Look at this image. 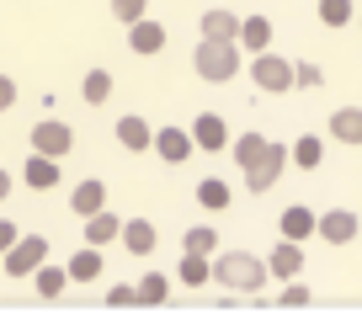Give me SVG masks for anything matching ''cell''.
<instances>
[{"instance_id":"1","label":"cell","mask_w":362,"mask_h":314,"mask_svg":"<svg viewBox=\"0 0 362 314\" xmlns=\"http://www.w3.org/2000/svg\"><path fill=\"white\" fill-rule=\"evenodd\" d=\"M214 277L224 282L229 293H245V298H256V293L267 288L272 267H267V261H256L250 250H224V256L214 261Z\"/></svg>"},{"instance_id":"2","label":"cell","mask_w":362,"mask_h":314,"mask_svg":"<svg viewBox=\"0 0 362 314\" xmlns=\"http://www.w3.org/2000/svg\"><path fill=\"white\" fill-rule=\"evenodd\" d=\"M192 69L208 80V86H224V80H235V69H240V43L203 37V43L192 48Z\"/></svg>"},{"instance_id":"3","label":"cell","mask_w":362,"mask_h":314,"mask_svg":"<svg viewBox=\"0 0 362 314\" xmlns=\"http://www.w3.org/2000/svg\"><path fill=\"white\" fill-rule=\"evenodd\" d=\"M250 80H256L261 91H272V96H283L288 86H298V64L267 48V54H256V59H250Z\"/></svg>"},{"instance_id":"4","label":"cell","mask_w":362,"mask_h":314,"mask_svg":"<svg viewBox=\"0 0 362 314\" xmlns=\"http://www.w3.org/2000/svg\"><path fill=\"white\" fill-rule=\"evenodd\" d=\"M48 261V240L43 235H22L11 250H6V261H0V272H11V277H33L37 267Z\"/></svg>"},{"instance_id":"5","label":"cell","mask_w":362,"mask_h":314,"mask_svg":"<svg viewBox=\"0 0 362 314\" xmlns=\"http://www.w3.org/2000/svg\"><path fill=\"white\" fill-rule=\"evenodd\" d=\"M33 149H37V155L64 160L69 149H75V128H69V123H59V117H43V123L33 128Z\"/></svg>"},{"instance_id":"6","label":"cell","mask_w":362,"mask_h":314,"mask_svg":"<svg viewBox=\"0 0 362 314\" xmlns=\"http://www.w3.org/2000/svg\"><path fill=\"white\" fill-rule=\"evenodd\" d=\"M357 214L351 208H330V214H320V240L325 245H346V240H357Z\"/></svg>"},{"instance_id":"7","label":"cell","mask_w":362,"mask_h":314,"mask_svg":"<svg viewBox=\"0 0 362 314\" xmlns=\"http://www.w3.org/2000/svg\"><path fill=\"white\" fill-rule=\"evenodd\" d=\"M267 267H272V277H277V282L298 277V272H304V250H298V240H277L272 256H267Z\"/></svg>"},{"instance_id":"8","label":"cell","mask_w":362,"mask_h":314,"mask_svg":"<svg viewBox=\"0 0 362 314\" xmlns=\"http://www.w3.org/2000/svg\"><path fill=\"white\" fill-rule=\"evenodd\" d=\"M192 139H197V149H208V155H218V149L229 144V123H224V117H218V112H203V117H197V123H192Z\"/></svg>"},{"instance_id":"9","label":"cell","mask_w":362,"mask_h":314,"mask_svg":"<svg viewBox=\"0 0 362 314\" xmlns=\"http://www.w3.org/2000/svg\"><path fill=\"white\" fill-rule=\"evenodd\" d=\"M283 165H288V149H283V144H272V155L261 160L256 170H245V187H250V192H267V187H277Z\"/></svg>"},{"instance_id":"10","label":"cell","mask_w":362,"mask_h":314,"mask_svg":"<svg viewBox=\"0 0 362 314\" xmlns=\"http://www.w3.org/2000/svg\"><path fill=\"white\" fill-rule=\"evenodd\" d=\"M155 149H160V160H170V165H181V160L197 149V139L187 134V128H160L155 134Z\"/></svg>"},{"instance_id":"11","label":"cell","mask_w":362,"mask_h":314,"mask_svg":"<svg viewBox=\"0 0 362 314\" xmlns=\"http://www.w3.org/2000/svg\"><path fill=\"white\" fill-rule=\"evenodd\" d=\"M128 48H134V54H160V48H165V27H160V22H149V16H144V22H134V27H128Z\"/></svg>"},{"instance_id":"12","label":"cell","mask_w":362,"mask_h":314,"mask_svg":"<svg viewBox=\"0 0 362 314\" xmlns=\"http://www.w3.org/2000/svg\"><path fill=\"white\" fill-rule=\"evenodd\" d=\"M22 181H27V187H37V192L59 187V160H54V155H37V149H33V160L22 165Z\"/></svg>"},{"instance_id":"13","label":"cell","mask_w":362,"mask_h":314,"mask_svg":"<svg viewBox=\"0 0 362 314\" xmlns=\"http://www.w3.org/2000/svg\"><path fill=\"white\" fill-rule=\"evenodd\" d=\"M107 240H123V219H117L112 208L86 219V245H107Z\"/></svg>"},{"instance_id":"14","label":"cell","mask_w":362,"mask_h":314,"mask_svg":"<svg viewBox=\"0 0 362 314\" xmlns=\"http://www.w3.org/2000/svg\"><path fill=\"white\" fill-rule=\"evenodd\" d=\"M69 208H75L80 219L102 214V208H107V187H102V181H80V187L69 192Z\"/></svg>"},{"instance_id":"15","label":"cell","mask_w":362,"mask_h":314,"mask_svg":"<svg viewBox=\"0 0 362 314\" xmlns=\"http://www.w3.org/2000/svg\"><path fill=\"white\" fill-rule=\"evenodd\" d=\"M267 155H272V139H267V134H240V139H235V160H240V170H256Z\"/></svg>"},{"instance_id":"16","label":"cell","mask_w":362,"mask_h":314,"mask_svg":"<svg viewBox=\"0 0 362 314\" xmlns=\"http://www.w3.org/2000/svg\"><path fill=\"white\" fill-rule=\"evenodd\" d=\"M277 229H283V240H309V235H320V219L309 214V208H288V214L277 219Z\"/></svg>"},{"instance_id":"17","label":"cell","mask_w":362,"mask_h":314,"mask_svg":"<svg viewBox=\"0 0 362 314\" xmlns=\"http://www.w3.org/2000/svg\"><path fill=\"white\" fill-rule=\"evenodd\" d=\"M240 16L235 11H208L203 16V37H218V43H240Z\"/></svg>"},{"instance_id":"18","label":"cell","mask_w":362,"mask_h":314,"mask_svg":"<svg viewBox=\"0 0 362 314\" xmlns=\"http://www.w3.org/2000/svg\"><path fill=\"white\" fill-rule=\"evenodd\" d=\"M102 245H86V250H75V256H69V277L75 282H96L102 277Z\"/></svg>"},{"instance_id":"19","label":"cell","mask_w":362,"mask_h":314,"mask_svg":"<svg viewBox=\"0 0 362 314\" xmlns=\"http://www.w3.org/2000/svg\"><path fill=\"white\" fill-rule=\"evenodd\" d=\"M117 144L123 149H155V134H149L144 117H117Z\"/></svg>"},{"instance_id":"20","label":"cell","mask_w":362,"mask_h":314,"mask_svg":"<svg viewBox=\"0 0 362 314\" xmlns=\"http://www.w3.org/2000/svg\"><path fill=\"white\" fill-rule=\"evenodd\" d=\"M330 134H336L341 144H362V107H341V112H330Z\"/></svg>"},{"instance_id":"21","label":"cell","mask_w":362,"mask_h":314,"mask_svg":"<svg viewBox=\"0 0 362 314\" xmlns=\"http://www.w3.org/2000/svg\"><path fill=\"white\" fill-rule=\"evenodd\" d=\"M240 48H250V54H267V48H272V22H267V16H245V27H240Z\"/></svg>"},{"instance_id":"22","label":"cell","mask_w":362,"mask_h":314,"mask_svg":"<svg viewBox=\"0 0 362 314\" xmlns=\"http://www.w3.org/2000/svg\"><path fill=\"white\" fill-rule=\"evenodd\" d=\"M123 245L134 250V256H149V250H155V224H149V219H128L123 224Z\"/></svg>"},{"instance_id":"23","label":"cell","mask_w":362,"mask_h":314,"mask_svg":"<svg viewBox=\"0 0 362 314\" xmlns=\"http://www.w3.org/2000/svg\"><path fill=\"white\" fill-rule=\"evenodd\" d=\"M33 282H37V293H43V298H59V293H64V282H75V277H69V267H48V261H43V267L33 272Z\"/></svg>"},{"instance_id":"24","label":"cell","mask_w":362,"mask_h":314,"mask_svg":"<svg viewBox=\"0 0 362 314\" xmlns=\"http://www.w3.org/2000/svg\"><path fill=\"white\" fill-rule=\"evenodd\" d=\"M181 282H187V288H203V282L208 277H214V261H208V256H192V250H181Z\"/></svg>"},{"instance_id":"25","label":"cell","mask_w":362,"mask_h":314,"mask_svg":"<svg viewBox=\"0 0 362 314\" xmlns=\"http://www.w3.org/2000/svg\"><path fill=\"white\" fill-rule=\"evenodd\" d=\"M214 245H218V229H208V224H192L181 235V250H192V256H214Z\"/></svg>"},{"instance_id":"26","label":"cell","mask_w":362,"mask_h":314,"mask_svg":"<svg viewBox=\"0 0 362 314\" xmlns=\"http://www.w3.org/2000/svg\"><path fill=\"white\" fill-rule=\"evenodd\" d=\"M80 91H86V101H90V107H107V96H112V75H107V69H90Z\"/></svg>"},{"instance_id":"27","label":"cell","mask_w":362,"mask_h":314,"mask_svg":"<svg viewBox=\"0 0 362 314\" xmlns=\"http://www.w3.org/2000/svg\"><path fill=\"white\" fill-rule=\"evenodd\" d=\"M197 202H203V208H229V181H218V176H208L203 187H197Z\"/></svg>"},{"instance_id":"28","label":"cell","mask_w":362,"mask_h":314,"mask_svg":"<svg viewBox=\"0 0 362 314\" xmlns=\"http://www.w3.org/2000/svg\"><path fill=\"white\" fill-rule=\"evenodd\" d=\"M351 16H357V11H351V0H320V22H325V27H346Z\"/></svg>"},{"instance_id":"29","label":"cell","mask_w":362,"mask_h":314,"mask_svg":"<svg viewBox=\"0 0 362 314\" xmlns=\"http://www.w3.org/2000/svg\"><path fill=\"white\" fill-rule=\"evenodd\" d=\"M170 282L160 277V272H144V282H139V303H165Z\"/></svg>"},{"instance_id":"30","label":"cell","mask_w":362,"mask_h":314,"mask_svg":"<svg viewBox=\"0 0 362 314\" xmlns=\"http://www.w3.org/2000/svg\"><path fill=\"white\" fill-rule=\"evenodd\" d=\"M112 16L134 27V22H144V16H149V0H112Z\"/></svg>"},{"instance_id":"31","label":"cell","mask_w":362,"mask_h":314,"mask_svg":"<svg viewBox=\"0 0 362 314\" xmlns=\"http://www.w3.org/2000/svg\"><path fill=\"white\" fill-rule=\"evenodd\" d=\"M320 155H325V144H320L315 134H309V139H298V149H293V160H298L304 170H315V165H320Z\"/></svg>"},{"instance_id":"32","label":"cell","mask_w":362,"mask_h":314,"mask_svg":"<svg viewBox=\"0 0 362 314\" xmlns=\"http://www.w3.org/2000/svg\"><path fill=\"white\" fill-rule=\"evenodd\" d=\"M309 298H315V293H309L304 282H288V288H283V303H288V309H304Z\"/></svg>"},{"instance_id":"33","label":"cell","mask_w":362,"mask_h":314,"mask_svg":"<svg viewBox=\"0 0 362 314\" xmlns=\"http://www.w3.org/2000/svg\"><path fill=\"white\" fill-rule=\"evenodd\" d=\"M298 86H304V91H320V86H325L320 64H298Z\"/></svg>"},{"instance_id":"34","label":"cell","mask_w":362,"mask_h":314,"mask_svg":"<svg viewBox=\"0 0 362 314\" xmlns=\"http://www.w3.org/2000/svg\"><path fill=\"white\" fill-rule=\"evenodd\" d=\"M107 303H117V309H128V303H139V288H112V293H107Z\"/></svg>"},{"instance_id":"35","label":"cell","mask_w":362,"mask_h":314,"mask_svg":"<svg viewBox=\"0 0 362 314\" xmlns=\"http://www.w3.org/2000/svg\"><path fill=\"white\" fill-rule=\"evenodd\" d=\"M11 101H16V80H11V75H0V112H6Z\"/></svg>"},{"instance_id":"36","label":"cell","mask_w":362,"mask_h":314,"mask_svg":"<svg viewBox=\"0 0 362 314\" xmlns=\"http://www.w3.org/2000/svg\"><path fill=\"white\" fill-rule=\"evenodd\" d=\"M16 240H22V229H16V224H0V250H11Z\"/></svg>"},{"instance_id":"37","label":"cell","mask_w":362,"mask_h":314,"mask_svg":"<svg viewBox=\"0 0 362 314\" xmlns=\"http://www.w3.org/2000/svg\"><path fill=\"white\" fill-rule=\"evenodd\" d=\"M6 192H11V176H6V170H0V197H6Z\"/></svg>"},{"instance_id":"38","label":"cell","mask_w":362,"mask_h":314,"mask_svg":"<svg viewBox=\"0 0 362 314\" xmlns=\"http://www.w3.org/2000/svg\"><path fill=\"white\" fill-rule=\"evenodd\" d=\"M0 261H6V250H0Z\"/></svg>"}]
</instances>
